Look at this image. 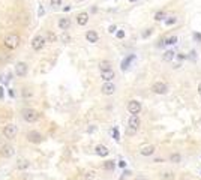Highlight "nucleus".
I'll use <instances>...</instances> for the list:
<instances>
[{
  "mask_svg": "<svg viewBox=\"0 0 201 180\" xmlns=\"http://www.w3.org/2000/svg\"><path fill=\"white\" fill-rule=\"evenodd\" d=\"M198 93H200V95H201V83L198 84Z\"/></svg>",
  "mask_w": 201,
  "mask_h": 180,
  "instance_id": "38",
  "label": "nucleus"
},
{
  "mask_svg": "<svg viewBox=\"0 0 201 180\" xmlns=\"http://www.w3.org/2000/svg\"><path fill=\"white\" fill-rule=\"evenodd\" d=\"M17 134H18V128L14 125V123H9L3 128V135L6 137L8 140H12L17 137Z\"/></svg>",
  "mask_w": 201,
  "mask_h": 180,
  "instance_id": "3",
  "label": "nucleus"
},
{
  "mask_svg": "<svg viewBox=\"0 0 201 180\" xmlns=\"http://www.w3.org/2000/svg\"><path fill=\"white\" fill-rule=\"evenodd\" d=\"M152 92L156 93V95H165L168 92V84L164 83V81H156L152 86Z\"/></svg>",
  "mask_w": 201,
  "mask_h": 180,
  "instance_id": "4",
  "label": "nucleus"
},
{
  "mask_svg": "<svg viewBox=\"0 0 201 180\" xmlns=\"http://www.w3.org/2000/svg\"><path fill=\"white\" fill-rule=\"evenodd\" d=\"M62 39H63L65 42H69V36H68V35H63V36H62Z\"/></svg>",
  "mask_w": 201,
  "mask_h": 180,
  "instance_id": "34",
  "label": "nucleus"
},
{
  "mask_svg": "<svg viewBox=\"0 0 201 180\" xmlns=\"http://www.w3.org/2000/svg\"><path fill=\"white\" fill-rule=\"evenodd\" d=\"M111 63L108 60H102V62H99V71L101 72H105V71H111Z\"/></svg>",
  "mask_w": 201,
  "mask_h": 180,
  "instance_id": "20",
  "label": "nucleus"
},
{
  "mask_svg": "<svg viewBox=\"0 0 201 180\" xmlns=\"http://www.w3.org/2000/svg\"><path fill=\"white\" fill-rule=\"evenodd\" d=\"M101 77H102V80H104L105 83H111V80L116 77V74H114V71H105V72H101Z\"/></svg>",
  "mask_w": 201,
  "mask_h": 180,
  "instance_id": "14",
  "label": "nucleus"
},
{
  "mask_svg": "<svg viewBox=\"0 0 201 180\" xmlns=\"http://www.w3.org/2000/svg\"><path fill=\"white\" fill-rule=\"evenodd\" d=\"M176 23H177V18H176V17H171V18L165 20V24H167V26H173V24H176Z\"/></svg>",
  "mask_w": 201,
  "mask_h": 180,
  "instance_id": "26",
  "label": "nucleus"
},
{
  "mask_svg": "<svg viewBox=\"0 0 201 180\" xmlns=\"http://www.w3.org/2000/svg\"><path fill=\"white\" fill-rule=\"evenodd\" d=\"M134 180H149V179H147L146 176H137V177H135Z\"/></svg>",
  "mask_w": 201,
  "mask_h": 180,
  "instance_id": "33",
  "label": "nucleus"
},
{
  "mask_svg": "<svg viewBox=\"0 0 201 180\" xmlns=\"http://www.w3.org/2000/svg\"><path fill=\"white\" fill-rule=\"evenodd\" d=\"M14 153H15L14 147L9 144L2 146V149H0V155H2L3 158H11V156H14Z\"/></svg>",
  "mask_w": 201,
  "mask_h": 180,
  "instance_id": "7",
  "label": "nucleus"
},
{
  "mask_svg": "<svg viewBox=\"0 0 201 180\" xmlns=\"http://www.w3.org/2000/svg\"><path fill=\"white\" fill-rule=\"evenodd\" d=\"M87 21H89V14H87V12H81V14L77 15V23H78L80 26H86Z\"/></svg>",
  "mask_w": 201,
  "mask_h": 180,
  "instance_id": "13",
  "label": "nucleus"
},
{
  "mask_svg": "<svg viewBox=\"0 0 201 180\" xmlns=\"http://www.w3.org/2000/svg\"><path fill=\"white\" fill-rule=\"evenodd\" d=\"M86 39H87L89 42H92V44H95V42H98L99 36H98V33L95 32V30H89V32L86 33Z\"/></svg>",
  "mask_w": 201,
  "mask_h": 180,
  "instance_id": "16",
  "label": "nucleus"
},
{
  "mask_svg": "<svg viewBox=\"0 0 201 180\" xmlns=\"http://www.w3.org/2000/svg\"><path fill=\"white\" fill-rule=\"evenodd\" d=\"M155 20H156V21H162V20H165V12H164V11H161V12H158V14L155 15Z\"/></svg>",
  "mask_w": 201,
  "mask_h": 180,
  "instance_id": "23",
  "label": "nucleus"
},
{
  "mask_svg": "<svg viewBox=\"0 0 201 180\" xmlns=\"http://www.w3.org/2000/svg\"><path fill=\"white\" fill-rule=\"evenodd\" d=\"M134 60H135V56H134V54L128 56V57H126L125 60L122 62V66H120V68H122L123 71H126L128 68H129V65H131V62H134Z\"/></svg>",
  "mask_w": 201,
  "mask_h": 180,
  "instance_id": "17",
  "label": "nucleus"
},
{
  "mask_svg": "<svg viewBox=\"0 0 201 180\" xmlns=\"http://www.w3.org/2000/svg\"><path fill=\"white\" fill-rule=\"evenodd\" d=\"M116 36H117L119 39H122V38H125V32L123 30H119L117 33H116Z\"/></svg>",
  "mask_w": 201,
  "mask_h": 180,
  "instance_id": "31",
  "label": "nucleus"
},
{
  "mask_svg": "<svg viewBox=\"0 0 201 180\" xmlns=\"http://www.w3.org/2000/svg\"><path fill=\"white\" fill-rule=\"evenodd\" d=\"M101 90H102L104 95H113V93L116 92V86L113 83H105L104 86L101 87Z\"/></svg>",
  "mask_w": 201,
  "mask_h": 180,
  "instance_id": "11",
  "label": "nucleus"
},
{
  "mask_svg": "<svg viewBox=\"0 0 201 180\" xmlns=\"http://www.w3.org/2000/svg\"><path fill=\"white\" fill-rule=\"evenodd\" d=\"M27 140L30 141V143H41L42 141V135L39 134V132H36V131H30L27 134Z\"/></svg>",
  "mask_w": 201,
  "mask_h": 180,
  "instance_id": "10",
  "label": "nucleus"
},
{
  "mask_svg": "<svg viewBox=\"0 0 201 180\" xmlns=\"http://www.w3.org/2000/svg\"><path fill=\"white\" fill-rule=\"evenodd\" d=\"M15 72H17V75L18 77H24L27 74V65L23 62H18L15 65Z\"/></svg>",
  "mask_w": 201,
  "mask_h": 180,
  "instance_id": "9",
  "label": "nucleus"
},
{
  "mask_svg": "<svg viewBox=\"0 0 201 180\" xmlns=\"http://www.w3.org/2000/svg\"><path fill=\"white\" fill-rule=\"evenodd\" d=\"M171 161L176 162V164H179L180 162V155H171Z\"/></svg>",
  "mask_w": 201,
  "mask_h": 180,
  "instance_id": "28",
  "label": "nucleus"
},
{
  "mask_svg": "<svg viewBox=\"0 0 201 180\" xmlns=\"http://www.w3.org/2000/svg\"><path fill=\"white\" fill-rule=\"evenodd\" d=\"M176 54H177V53H176L174 50H168V51H165V53H164V56H162V59H164L165 62H171V60H173L174 57H176Z\"/></svg>",
  "mask_w": 201,
  "mask_h": 180,
  "instance_id": "19",
  "label": "nucleus"
},
{
  "mask_svg": "<svg viewBox=\"0 0 201 180\" xmlns=\"http://www.w3.org/2000/svg\"><path fill=\"white\" fill-rule=\"evenodd\" d=\"M45 38L41 35H38L33 38V41H32V47H33V50L35 51H39V50H42L44 47H45Z\"/></svg>",
  "mask_w": 201,
  "mask_h": 180,
  "instance_id": "6",
  "label": "nucleus"
},
{
  "mask_svg": "<svg viewBox=\"0 0 201 180\" xmlns=\"http://www.w3.org/2000/svg\"><path fill=\"white\" fill-rule=\"evenodd\" d=\"M23 96H32V92H29V89L23 90Z\"/></svg>",
  "mask_w": 201,
  "mask_h": 180,
  "instance_id": "32",
  "label": "nucleus"
},
{
  "mask_svg": "<svg viewBox=\"0 0 201 180\" xmlns=\"http://www.w3.org/2000/svg\"><path fill=\"white\" fill-rule=\"evenodd\" d=\"M161 177H162V179H165V180H170V179H173L174 177V174L170 173V171H165V173L161 174Z\"/></svg>",
  "mask_w": 201,
  "mask_h": 180,
  "instance_id": "24",
  "label": "nucleus"
},
{
  "mask_svg": "<svg viewBox=\"0 0 201 180\" xmlns=\"http://www.w3.org/2000/svg\"><path fill=\"white\" fill-rule=\"evenodd\" d=\"M29 167V161H18V168H20V170H23V168H27Z\"/></svg>",
  "mask_w": 201,
  "mask_h": 180,
  "instance_id": "25",
  "label": "nucleus"
},
{
  "mask_svg": "<svg viewBox=\"0 0 201 180\" xmlns=\"http://www.w3.org/2000/svg\"><path fill=\"white\" fill-rule=\"evenodd\" d=\"M108 32H110V33H114V32H116V26H111Z\"/></svg>",
  "mask_w": 201,
  "mask_h": 180,
  "instance_id": "37",
  "label": "nucleus"
},
{
  "mask_svg": "<svg viewBox=\"0 0 201 180\" xmlns=\"http://www.w3.org/2000/svg\"><path fill=\"white\" fill-rule=\"evenodd\" d=\"M128 135H135L137 134V129H132V128H128V131H126Z\"/></svg>",
  "mask_w": 201,
  "mask_h": 180,
  "instance_id": "30",
  "label": "nucleus"
},
{
  "mask_svg": "<svg viewBox=\"0 0 201 180\" xmlns=\"http://www.w3.org/2000/svg\"><path fill=\"white\" fill-rule=\"evenodd\" d=\"M156 152V147L153 144H147V146H143L141 149H140V153L143 155V156H152L153 153Z\"/></svg>",
  "mask_w": 201,
  "mask_h": 180,
  "instance_id": "8",
  "label": "nucleus"
},
{
  "mask_svg": "<svg viewBox=\"0 0 201 180\" xmlns=\"http://www.w3.org/2000/svg\"><path fill=\"white\" fill-rule=\"evenodd\" d=\"M114 167H116V164L113 162V161H107L104 164V168L105 170H114Z\"/></svg>",
  "mask_w": 201,
  "mask_h": 180,
  "instance_id": "22",
  "label": "nucleus"
},
{
  "mask_svg": "<svg viewBox=\"0 0 201 180\" xmlns=\"http://www.w3.org/2000/svg\"><path fill=\"white\" fill-rule=\"evenodd\" d=\"M140 123H141V122H140L138 116H131L129 120H128V125H129V128H132V129H138Z\"/></svg>",
  "mask_w": 201,
  "mask_h": 180,
  "instance_id": "12",
  "label": "nucleus"
},
{
  "mask_svg": "<svg viewBox=\"0 0 201 180\" xmlns=\"http://www.w3.org/2000/svg\"><path fill=\"white\" fill-rule=\"evenodd\" d=\"M177 42V36H170V38H167L165 41H162L161 45H174Z\"/></svg>",
  "mask_w": 201,
  "mask_h": 180,
  "instance_id": "21",
  "label": "nucleus"
},
{
  "mask_svg": "<svg viewBox=\"0 0 201 180\" xmlns=\"http://www.w3.org/2000/svg\"><path fill=\"white\" fill-rule=\"evenodd\" d=\"M95 152H96V155H99V156H102V158H105V156H108V153H110V150L105 147V146L99 144L95 147Z\"/></svg>",
  "mask_w": 201,
  "mask_h": 180,
  "instance_id": "15",
  "label": "nucleus"
},
{
  "mask_svg": "<svg viewBox=\"0 0 201 180\" xmlns=\"http://www.w3.org/2000/svg\"><path fill=\"white\" fill-rule=\"evenodd\" d=\"M3 42H5V45H6L8 48H11V50H14L17 48L18 45H20V36L17 35V33H9V35L5 36V39H3Z\"/></svg>",
  "mask_w": 201,
  "mask_h": 180,
  "instance_id": "1",
  "label": "nucleus"
},
{
  "mask_svg": "<svg viewBox=\"0 0 201 180\" xmlns=\"http://www.w3.org/2000/svg\"><path fill=\"white\" fill-rule=\"evenodd\" d=\"M51 6H53V8L62 6V0H51Z\"/></svg>",
  "mask_w": 201,
  "mask_h": 180,
  "instance_id": "27",
  "label": "nucleus"
},
{
  "mask_svg": "<svg viewBox=\"0 0 201 180\" xmlns=\"http://www.w3.org/2000/svg\"><path fill=\"white\" fill-rule=\"evenodd\" d=\"M149 35H152V29H149V30H147V32H146V33H144V35H143V36L146 38V36H149Z\"/></svg>",
  "mask_w": 201,
  "mask_h": 180,
  "instance_id": "35",
  "label": "nucleus"
},
{
  "mask_svg": "<svg viewBox=\"0 0 201 180\" xmlns=\"http://www.w3.org/2000/svg\"><path fill=\"white\" fill-rule=\"evenodd\" d=\"M128 111L131 113L132 116H138L140 113H141V102L135 101V99L129 101L128 102Z\"/></svg>",
  "mask_w": 201,
  "mask_h": 180,
  "instance_id": "5",
  "label": "nucleus"
},
{
  "mask_svg": "<svg viewBox=\"0 0 201 180\" xmlns=\"http://www.w3.org/2000/svg\"><path fill=\"white\" fill-rule=\"evenodd\" d=\"M38 117H39V114H38V111L33 110V108H24V110H23V119H24L26 122H29V123L36 122Z\"/></svg>",
  "mask_w": 201,
  "mask_h": 180,
  "instance_id": "2",
  "label": "nucleus"
},
{
  "mask_svg": "<svg viewBox=\"0 0 201 180\" xmlns=\"http://www.w3.org/2000/svg\"><path fill=\"white\" fill-rule=\"evenodd\" d=\"M129 2H132V3H134V2H137V0H129Z\"/></svg>",
  "mask_w": 201,
  "mask_h": 180,
  "instance_id": "39",
  "label": "nucleus"
},
{
  "mask_svg": "<svg viewBox=\"0 0 201 180\" xmlns=\"http://www.w3.org/2000/svg\"><path fill=\"white\" fill-rule=\"evenodd\" d=\"M119 165L122 167V168H125V167H126V162H125V161H120V162H119Z\"/></svg>",
  "mask_w": 201,
  "mask_h": 180,
  "instance_id": "36",
  "label": "nucleus"
},
{
  "mask_svg": "<svg viewBox=\"0 0 201 180\" xmlns=\"http://www.w3.org/2000/svg\"><path fill=\"white\" fill-rule=\"evenodd\" d=\"M113 135H114V140H116V141H119V140H120V135H119L117 128H114V129H113Z\"/></svg>",
  "mask_w": 201,
  "mask_h": 180,
  "instance_id": "29",
  "label": "nucleus"
},
{
  "mask_svg": "<svg viewBox=\"0 0 201 180\" xmlns=\"http://www.w3.org/2000/svg\"><path fill=\"white\" fill-rule=\"evenodd\" d=\"M69 26H71L69 18H60V20H59V27H60V30H68Z\"/></svg>",
  "mask_w": 201,
  "mask_h": 180,
  "instance_id": "18",
  "label": "nucleus"
}]
</instances>
